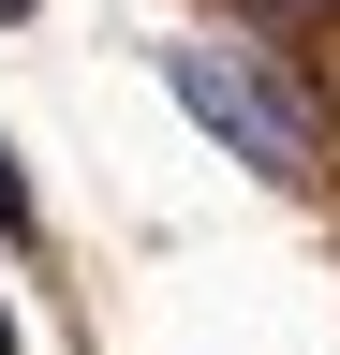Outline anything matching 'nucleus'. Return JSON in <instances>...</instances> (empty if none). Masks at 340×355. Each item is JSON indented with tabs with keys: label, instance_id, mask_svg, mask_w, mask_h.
<instances>
[{
	"label": "nucleus",
	"instance_id": "1",
	"mask_svg": "<svg viewBox=\"0 0 340 355\" xmlns=\"http://www.w3.org/2000/svg\"><path fill=\"white\" fill-rule=\"evenodd\" d=\"M163 89H178V104L222 133L251 178H296V163H311V119H296V104H281L251 60H222V44H163Z\"/></svg>",
	"mask_w": 340,
	"mask_h": 355
},
{
	"label": "nucleus",
	"instance_id": "2",
	"mask_svg": "<svg viewBox=\"0 0 340 355\" xmlns=\"http://www.w3.org/2000/svg\"><path fill=\"white\" fill-rule=\"evenodd\" d=\"M0 237H30V178H15V148H0Z\"/></svg>",
	"mask_w": 340,
	"mask_h": 355
},
{
	"label": "nucleus",
	"instance_id": "3",
	"mask_svg": "<svg viewBox=\"0 0 340 355\" xmlns=\"http://www.w3.org/2000/svg\"><path fill=\"white\" fill-rule=\"evenodd\" d=\"M0 15H30V0H0Z\"/></svg>",
	"mask_w": 340,
	"mask_h": 355
}]
</instances>
